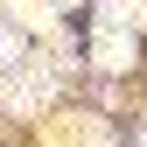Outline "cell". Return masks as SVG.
Masks as SVG:
<instances>
[{"label": "cell", "mask_w": 147, "mask_h": 147, "mask_svg": "<svg viewBox=\"0 0 147 147\" xmlns=\"http://www.w3.org/2000/svg\"><path fill=\"white\" fill-rule=\"evenodd\" d=\"M133 21H140V0H105V21L91 28V49H98L105 70H119L133 56Z\"/></svg>", "instance_id": "6da1fadb"}, {"label": "cell", "mask_w": 147, "mask_h": 147, "mask_svg": "<svg viewBox=\"0 0 147 147\" xmlns=\"http://www.w3.org/2000/svg\"><path fill=\"white\" fill-rule=\"evenodd\" d=\"M7 63H14V35L0 28V70H7Z\"/></svg>", "instance_id": "7a4b0ae2"}]
</instances>
